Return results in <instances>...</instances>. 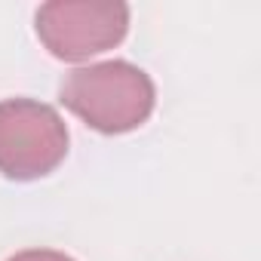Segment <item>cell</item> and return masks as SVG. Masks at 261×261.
<instances>
[{"label":"cell","instance_id":"3957f363","mask_svg":"<svg viewBox=\"0 0 261 261\" xmlns=\"http://www.w3.org/2000/svg\"><path fill=\"white\" fill-rule=\"evenodd\" d=\"M40 43L65 62L114 49L129 31V7L120 0H53L34 16Z\"/></svg>","mask_w":261,"mask_h":261},{"label":"cell","instance_id":"277c9868","mask_svg":"<svg viewBox=\"0 0 261 261\" xmlns=\"http://www.w3.org/2000/svg\"><path fill=\"white\" fill-rule=\"evenodd\" d=\"M10 261H74V258L65 252H56V249H25V252L13 255Z\"/></svg>","mask_w":261,"mask_h":261},{"label":"cell","instance_id":"7a4b0ae2","mask_svg":"<svg viewBox=\"0 0 261 261\" xmlns=\"http://www.w3.org/2000/svg\"><path fill=\"white\" fill-rule=\"evenodd\" d=\"M68 154V126L56 108L34 98L0 101V175L31 181L49 175Z\"/></svg>","mask_w":261,"mask_h":261},{"label":"cell","instance_id":"6da1fadb","mask_svg":"<svg viewBox=\"0 0 261 261\" xmlns=\"http://www.w3.org/2000/svg\"><path fill=\"white\" fill-rule=\"evenodd\" d=\"M62 105L105 136L139 129L157 101L151 77L133 62H98L74 68L59 86Z\"/></svg>","mask_w":261,"mask_h":261}]
</instances>
